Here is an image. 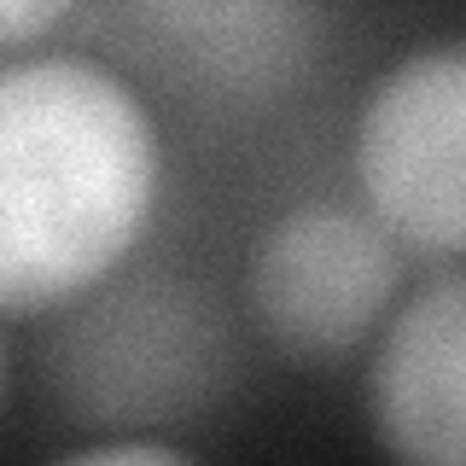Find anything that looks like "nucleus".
Wrapping results in <instances>:
<instances>
[{"label":"nucleus","mask_w":466,"mask_h":466,"mask_svg":"<svg viewBox=\"0 0 466 466\" xmlns=\"http://www.w3.org/2000/svg\"><path fill=\"white\" fill-rule=\"evenodd\" d=\"M164 135L140 87L87 53L0 65V309L87 298L152 228Z\"/></svg>","instance_id":"f257e3e1"},{"label":"nucleus","mask_w":466,"mask_h":466,"mask_svg":"<svg viewBox=\"0 0 466 466\" xmlns=\"http://www.w3.org/2000/svg\"><path fill=\"white\" fill-rule=\"evenodd\" d=\"M402 298V239L368 204H286L245 257V303L257 327L298 361H339L373 344Z\"/></svg>","instance_id":"7ed1b4c3"},{"label":"nucleus","mask_w":466,"mask_h":466,"mask_svg":"<svg viewBox=\"0 0 466 466\" xmlns=\"http://www.w3.org/2000/svg\"><path fill=\"white\" fill-rule=\"evenodd\" d=\"M76 18V6H65V0H47V6H29V0H6L0 6V41L12 47V58H18L29 47V35H47V29L70 24Z\"/></svg>","instance_id":"423d86ee"},{"label":"nucleus","mask_w":466,"mask_h":466,"mask_svg":"<svg viewBox=\"0 0 466 466\" xmlns=\"http://www.w3.org/2000/svg\"><path fill=\"white\" fill-rule=\"evenodd\" d=\"M47 466H204V461L169 437H99V443L53 455Z\"/></svg>","instance_id":"39448f33"},{"label":"nucleus","mask_w":466,"mask_h":466,"mask_svg":"<svg viewBox=\"0 0 466 466\" xmlns=\"http://www.w3.org/2000/svg\"><path fill=\"white\" fill-rule=\"evenodd\" d=\"M350 175L402 245L466 262V35L414 41L361 87Z\"/></svg>","instance_id":"f03ea898"},{"label":"nucleus","mask_w":466,"mask_h":466,"mask_svg":"<svg viewBox=\"0 0 466 466\" xmlns=\"http://www.w3.org/2000/svg\"><path fill=\"white\" fill-rule=\"evenodd\" d=\"M361 402L390 466H466V268L431 274L397 303Z\"/></svg>","instance_id":"20e7f679"}]
</instances>
